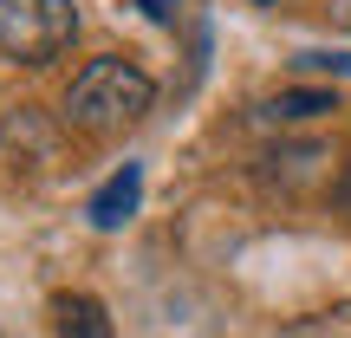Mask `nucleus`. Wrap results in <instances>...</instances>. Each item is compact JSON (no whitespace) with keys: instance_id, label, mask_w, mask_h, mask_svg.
Returning a JSON list of instances; mask_svg holds the SVG:
<instances>
[{"instance_id":"nucleus-4","label":"nucleus","mask_w":351,"mask_h":338,"mask_svg":"<svg viewBox=\"0 0 351 338\" xmlns=\"http://www.w3.org/2000/svg\"><path fill=\"white\" fill-rule=\"evenodd\" d=\"M52 319H59V338H111V319H104V306L91 293H65L52 306Z\"/></svg>"},{"instance_id":"nucleus-2","label":"nucleus","mask_w":351,"mask_h":338,"mask_svg":"<svg viewBox=\"0 0 351 338\" xmlns=\"http://www.w3.org/2000/svg\"><path fill=\"white\" fill-rule=\"evenodd\" d=\"M78 39L72 0H0V52L13 65H52Z\"/></svg>"},{"instance_id":"nucleus-5","label":"nucleus","mask_w":351,"mask_h":338,"mask_svg":"<svg viewBox=\"0 0 351 338\" xmlns=\"http://www.w3.org/2000/svg\"><path fill=\"white\" fill-rule=\"evenodd\" d=\"M319 111H339V98L332 91H280V98H267L261 111V124H306V117H319Z\"/></svg>"},{"instance_id":"nucleus-10","label":"nucleus","mask_w":351,"mask_h":338,"mask_svg":"<svg viewBox=\"0 0 351 338\" xmlns=\"http://www.w3.org/2000/svg\"><path fill=\"white\" fill-rule=\"evenodd\" d=\"M254 7H293V0H254Z\"/></svg>"},{"instance_id":"nucleus-1","label":"nucleus","mask_w":351,"mask_h":338,"mask_svg":"<svg viewBox=\"0 0 351 338\" xmlns=\"http://www.w3.org/2000/svg\"><path fill=\"white\" fill-rule=\"evenodd\" d=\"M156 104V85L143 65L130 59H91L85 72L72 78V91H65V117H72L78 130H91V137H111V130H130L143 124Z\"/></svg>"},{"instance_id":"nucleus-7","label":"nucleus","mask_w":351,"mask_h":338,"mask_svg":"<svg viewBox=\"0 0 351 338\" xmlns=\"http://www.w3.org/2000/svg\"><path fill=\"white\" fill-rule=\"evenodd\" d=\"M137 7H143V13H150V20H163V26H169V20H176V13H182V0H137Z\"/></svg>"},{"instance_id":"nucleus-6","label":"nucleus","mask_w":351,"mask_h":338,"mask_svg":"<svg viewBox=\"0 0 351 338\" xmlns=\"http://www.w3.org/2000/svg\"><path fill=\"white\" fill-rule=\"evenodd\" d=\"M300 72H339V78H351V52H300Z\"/></svg>"},{"instance_id":"nucleus-9","label":"nucleus","mask_w":351,"mask_h":338,"mask_svg":"<svg viewBox=\"0 0 351 338\" xmlns=\"http://www.w3.org/2000/svg\"><path fill=\"white\" fill-rule=\"evenodd\" d=\"M339 202H345V208H351V169L339 176Z\"/></svg>"},{"instance_id":"nucleus-8","label":"nucleus","mask_w":351,"mask_h":338,"mask_svg":"<svg viewBox=\"0 0 351 338\" xmlns=\"http://www.w3.org/2000/svg\"><path fill=\"white\" fill-rule=\"evenodd\" d=\"M332 20H339V26H351V0H332Z\"/></svg>"},{"instance_id":"nucleus-3","label":"nucleus","mask_w":351,"mask_h":338,"mask_svg":"<svg viewBox=\"0 0 351 338\" xmlns=\"http://www.w3.org/2000/svg\"><path fill=\"white\" fill-rule=\"evenodd\" d=\"M137 202H143V169H137V163H124L111 182L98 189V195H91V208H85V215H91V228H124L130 215H137Z\"/></svg>"}]
</instances>
